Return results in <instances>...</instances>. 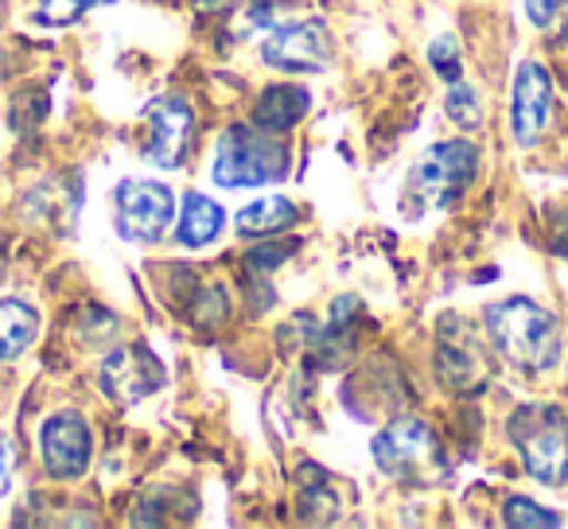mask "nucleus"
<instances>
[{"label":"nucleus","mask_w":568,"mask_h":529,"mask_svg":"<svg viewBox=\"0 0 568 529\" xmlns=\"http://www.w3.org/2000/svg\"><path fill=\"white\" fill-rule=\"evenodd\" d=\"M487 339L498 355L521 374H545L560 363V327L552 312L534 304L529 296L495 301L483 316Z\"/></svg>","instance_id":"nucleus-1"},{"label":"nucleus","mask_w":568,"mask_h":529,"mask_svg":"<svg viewBox=\"0 0 568 529\" xmlns=\"http://www.w3.org/2000/svg\"><path fill=\"white\" fill-rule=\"evenodd\" d=\"M214 183L219 187H261L288 175V149L281 133L257 125H230L214 149Z\"/></svg>","instance_id":"nucleus-2"},{"label":"nucleus","mask_w":568,"mask_h":529,"mask_svg":"<svg viewBox=\"0 0 568 529\" xmlns=\"http://www.w3.org/2000/svg\"><path fill=\"white\" fill-rule=\"evenodd\" d=\"M506 433L537 482L545 487L568 482V420L557 405H521Z\"/></svg>","instance_id":"nucleus-3"},{"label":"nucleus","mask_w":568,"mask_h":529,"mask_svg":"<svg viewBox=\"0 0 568 529\" xmlns=\"http://www.w3.org/2000/svg\"><path fill=\"white\" fill-rule=\"evenodd\" d=\"M475 167H479V152L471 141L433 144L413 167V199H425V206H452L475 180Z\"/></svg>","instance_id":"nucleus-4"},{"label":"nucleus","mask_w":568,"mask_h":529,"mask_svg":"<svg viewBox=\"0 0 568 529\" xmlns=\"http://www.w3.org/2000/svg\"><path fill=\"white\" fill-rule=\"evenodd\" d=\"M118 206V230L129 242H156L175 218L172 187L156 180H125L113 195Z\"/></svg>","instance_id":"nucleus-5"},{"label":"nucleus","mask_w":568,"mask_h":529,"mask_svg":"<svg viewBox=\"0 0 568 529\" xmlns=\"http://www.w3.org/2000/svg\"><path fill=\"white\" fill-rule=\"evenodd\" d=\"M98 382H102L110 401L136 405L164 386V366H160V358L144 343H129V347H118L102 358Z\"/></svg>","instance_id":"nucleus-6"},{"label":"nucleus","mask_w":568,"mask_h":529,"mask_svg":"<svg viewBox=\"0 0 568 529\" xmlns=\"http://www.w3.org/2000/svg\"><path fill=\"white\" fill-rule=\"evenodd\" d=\"M436 374L448 382L456 394H479L490 382V363L483 355V343L471 335V327L459 319H444L440 339H436Z\"/></svg>","instance_id":"nucleus-7"},{"label":"nucleus","mask_w":568,"mask_h":529,"mask_svg":"<svg viewBox=\"0 0 568 529\" xmlns=\"http://www.w3.org/2000/svg\"><path fill=\"white\" fill-rule=\"evenodd\" d=\"M261 59H265L273 71L284 74H308L327 67L332 59V40H327V28L320 20H301V24H281L268 32V40L261 43Z\"/></svg>","instance_id":"nucleus-8"},{"label":"nucleus","mask_w":568,"mask_h":529,"mask_svg":"<svg viewBox=\"0 0 568 529\" xmlns=\"http://www.w3.org/2000/svg\"><path fill=\"white\" fill-rule=\"evenodd\" d=\"M374 464H378L389 479H409V475H420L425 467L436 464L433 428L417 417H397L394 425L374 440Z\"/></svg>","instance_id":"nucleus-9"},{"label":"nucleus","mask_w":568,"mask_h":529,"mask_svg":"<svg viewBox=\"0 0 568 529\" xmlns=\"http://www.w3.org/2000/svg\"><path fill=\"white\" fill-rule=\"evenodd\" d=\"M40 448H43V467L51 479H79L90 467V428L79 413H55L43 420L40 428Z\"/></svg>","instance_id":"nucleus-10"},{"label":"nucleus","mask_w":568,"mask_h":529,"mask_svg":"<svg viewBox=\"0 0 568 529\" xmlns=\"http://www.w3.org/2000/svg\"><path fill=\"white\" fill-rule=\"evenodd\" d=\"M191 129H195V113L183 98H160L149 110V144L144 156L156 167H180L191 149Z\"/></svg>","instance_id":"nucleus-11"},{"label":"nucleus","mask_w":568,"mask_h":529,"mask_svg":"<svg viewBox=\"0 0 568 529\" xmlns=\"http://www.w3.org/2000/svg\"><path fill=\"white\" fill-rule=\"evenodd\" d=\"M549 110H552L549 71L541 63H521L518 74H514V110H510L514 141L529 149L545 133V125H549Z\"/></svg>","instance_id":"nucleus-12"},{"label":"nucleus","mask_w":568,"mask_h":529,"mask_svg":"<svg viewBox=\"0 0 568 529\" xmlns=\"http://www.w3.org/2000/svg\"><path fill=\"white\" fill-rule=\"evenodd\" d=\"M308 105H312L308 90L281 82V87H268L265 94L257 98L250 125L265 129V133H288V129H296V121L308 113Z\"/></svg>","instance_id":"nucleus-13"},{"label":"nucleus","mask_w":568,"mask_h":529,"mask_svg":"<svg viewBox=\"0 0 568 529\" xmlns=\"http://www.w3.org/2000/svg\"><path fill=\"white\" fill-rule=\"evenodd\" d=\"M222 222H226L222 206L214 203V199L191 191V195L183 199L180 230H175V237H180V245H187V250H206V245L222 234Z\"/></svg>","instance_id":"nucleus-14"},{"label":"nucleus","mask_w":568,"mask_h":529,"mask_svg":"<svg viewBox=\"0 0 568 529\" xmlns=\"http://www.w3.org/2000/svg\"><path fill=\"white\" fill-rule=\"evenodd\" d=\"M40 335V316L24 301H0V363L20 358Z\"/></svg>","instance_id":"nucleus-15"},{"label":"nucleus","mask_w":568,"mask_h":529,"mask_svg":"<svg viewBox=\"0 0 568 529\" xmlns=\"http://www.w3.org/2000/svg\"><path fill=\"white\" fill-rule=\"evenodd\" d=\"M301 218V211H296L293 199L284 195H268V199H257L253 206H245L242 214H237V234L242 237H268V234H281V230H288L293 222Z\"/></svg>","instance_id":"nucleus-16"},{"label":"nucleus","mask_w":568,"mask_h":529,"mask_svg":"<svg viewBox=\"0 0 568 529\" xmlns=\"http://www.w3.org/2000/svg\"><path fill=\"white\" fill-rule=\"evenodd\" d=\"M503 521H506V526H514V529H529V526L552 529V526H560L557 513H549L541 502H534V498H526V495L506 498V502H503Z\"/></svg>","instance_id":"nucleus-17"},{"label":"nucleus","mask_w":568,"mask_h":529,"mask_svg":"<svg viewBox=\"0 0 568 529\" xmlns=\"http://www.w3.org/2000/svg\"><path fill=\"white\" fill-rule=\"evenodd\" d=\"M444 113L456 121L459 129H479L483 125V110H479V94L467 87L464 79L452 82L448 98H444Z\"/></svg>","instance_id":"nucleus-18"},{"label":"nucleus","mask_w":568,"mask_h":529,"mask_svg":"<svg viewBox=\"0 0 568 529\" xmlns=\"http://www.w3.org/2000/svg\"><path fill=\"white\" fill-rule=\"evenodd\" d=\"M94 4H113V0H40L36 17L51 28H67V24H74V20L87 17Z\"/></svg>","instance_id":"nucleus-19"},{"label":"nucleus","mask_w":568,"mask_h":529,"mask_svg":"<svg viewBox=\"0 0 568 529\" xmlns=\"http://www.w3.org/2000/svg\"><path fill=\"white\" fill-rule=\"evenodd\" d=\"M428 63H433V71L440 74L448 87L464 79V63H459V48H456V40H452V35L433 40V48H428Z\"/></svg>","instance_id":"nucleus-20"},{"label":"nucleus","mask_w":568,"mask_h":529,"mask_svg":"<svg viewBox=\"0 0 568 529\" xmlns=\"http://www.w3.org/2000/svg\"><path fill=\"white\" fill-rule=\"evenodd\" d=\"M301 510H304V521H320V526L335 518V510H339V502H335V495H332V490H327L324 475H320V479H316V495H312V490H304Z\"/></svg>","instance_id":"nucleus-21"},{"label":"nucleus","mask_w":568,"mask_h":529,"mask_svg":"<svg viewBox=\"0 0 568 529\" xmlns=\"http://www.w3.org/2000/svg\"><path fill=\"white\" fill-rule=\"evenodd\" d=\"M293 250L296 245H261V250H253L250 257H245V265H250L253 273H268V269H276Z\"/></svg>","instance_id":"nucleus-22"},{"label":"nucleus","mask_w":568,"mask_h":529,"mask_svg":"<svg viewBox=\"0 0 568 529\" xmlns=\"http://www.w3.org/2000/svg\"><path fill=\"white\" fill-rule=\"evenodd\" d=\"M560 4H565V0H526L529 24H534V28H549L552 17L560 12Z\"/></svg>","instance_id":"nucleus-23"},{"label":"nucleus","mask_w":568,"mask_h":529,"mask_svg":"<svg viewBox=\"0 0 568 529\" xmlns=\"http://www.w3.org/2000/svg\"><path fill=\"white\" fill-rule=\"evenodd\" d=\"M12 471H17V451H12V440L0 433V495L12 487Z\"/></svg>","instance_id":"nucleus-24"},{"label":"nucleus","mask_w":568,"mask_h":529,"mask_svg":"<svg viewBox=\"0 0 568 529\" xmlns=\"http://www.w3.org/2000/svg\"><path fill=\"white\" fill-rule=\"evenodd\" d=\"M234 0H206V9H230Z\"/></svg>","instance_id":"nucleus-25"}]
</instances>
